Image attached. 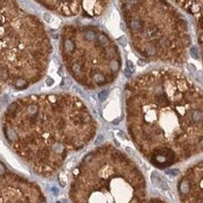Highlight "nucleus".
<instances>
[{"label": "nucleus", "instance_id": "1", "mask_svg": "<svg viewBox=\"0 0 203 203\" xmlns=\"http://www.w3.org/2000/svg\"><path fill=\"white\" fill-rule=\"evenodd\" d=\"M127 131L153 166L166 169L203 153V92L170 68L146 71L124 88Z\"/></svg>", "mask_w": 203, "mask_h": 203}, {"label": "nucleus", "instance_id": "2", "mask_svg": "<svg viewBox=\"0 0 203 203\" xmlns=\"http://www.w3.org/2000/svg\"><path fill=\"white\" fill-rule=\"evenodd\" d=\"M3 131L32 171L50 177L67 157L94 139L97 122L88 107L75 95L33 94L8 106Z\"/></svg>", "mask_w": 203, "mask_h": 203}, {"label": "nucleus", "instance_id": "3", "mask_svg": "<svg viewBox=\"0 0 203 203\" xmlns=\"http://www.w3.org/2000/svg\"><path fill=\"white\" fill-rule=\"evenodd\" d=\"M70 197L72 203H145V178L128 155L103 144L74 169Z\"/></svg>", "mask_w": 203, "mask_h": 203}, {"label": "nucleus", "instance_id": "4", "mask_svg": "<svg viewBox=\"0 0 203 203\" xmlns=\"http://www.w3.org/2000/svg\"><path fill=\"white\" fill-rule=\"evenodd\" d=\"M132 47L149 62L182 65L191 45L187 22L166 0H122Z\"/></svg>", "mask_w": 203, "mask_h": 203}, {"label": "nucleus", "instance_id": "5", "mask_svg": "<svg viewBox=\"0 0 203 203\" xmlns=\"http://www.w3.org/2000/svg\"><path fill=\"white\" fill-rule=\"evenodd\" d=\"M60 54L68 74L87 89L112 84L121 68L117 44L96 26H65L60 33Z\"/></svg>", "mask_w": 203, "mask_h": 203}, {"label": "nucleus", "instance_id": "6", "mask_svg": "<svg viewBox=\"0 0 203 203\" xmlns=\"http://www.w3.org/2000/svg\"><path fill=\"white\" fill-rule=\"evenodd\" d=\"M178 191L181 203H203V159L186 169Z\"/></svg>", "mask_w": 203, "mask_h": 203}, {"label": "nucleus", "instance_id": "7", "mask_svg": "<svg viewBox=\"0 0 203 203\" xmlns=\"http://www.w3.org/2000/svg\"><path fill=\"white\" fill-rule=\"evenodd\" d=\"M197 30H198V43H199L201 51H202V59H203V13L197 18Z\"/></svg>", "mask_w": 203, "mask_h": 203}, {"label": "nucleus", "instance_id": "8", "mask_svg": "<svg viewBox=\"0 0 203 203\" xmlns=\"http://www.w3.org/2000/svg\"><path fill=\"white\" fill-rule=\"evenodd\" d=\"M176 2H178V4H180L182 7H184L185 9L189 7L191 5V3L193 2L194 0H175Z\"/></svg>", "mask_w": 203, "mask_h": 203}, {"label": "nucleus", "instance_id": "9", "mask_svg": "<svg viewBox=\"0 0 203 203\" xmlns=\"http://www.w3.org/2000/svg\"><path fill=\"white\" fill-rule=\"evenodd\" d=\"M191 52H192L193 57L196 58V59H197V58H198V53H197V50H196V47H193L192 49H191Z\"/></svg>", "mask_w": 203, "mask_h": 203}, {"label": "nucleus", "instance_id": "10", "mask_svg": "<svg viewBox=\"0 0 203 203\" xmlns=\"http://www.w3.org/2000/svg\"><path fill=\"white\" fill-rule=\"evenodd\" d=\"M166 173L169 174V175H172V176H176V175L178 174V170H176V169H174V170H168Z\"/></svg>", "mask_w": 203, "mask_h": 203}]
</instances>
